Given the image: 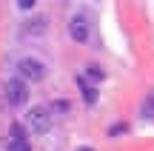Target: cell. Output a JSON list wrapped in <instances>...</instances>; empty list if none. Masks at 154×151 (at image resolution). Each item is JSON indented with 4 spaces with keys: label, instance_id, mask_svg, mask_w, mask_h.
Wrapping results in <instances>:
<instances>
[{
    "label": "cell",
    "instance_id": "cell-1",
    "mask_svg": "<svg viewBox=\"0 0 154 151\" xmlns=\"http://www.w3.org/2000/svg\"><path fill=\"white\" fill-rule=\"evenodd\" d=\"M17 68H20V77L32 80V83H40V80L46 77V66L40 60H34V57H23V60L17 63Z\"/></svg>",
    "mask_w": 154,
    "mask_h": 151
},
{
    "label": "cell",
    "instance_id": "cell-9",
    "mask_svg": "<svg viewBox=\"0 0 154 151\" xmlns=\"http://www.w3.org/2000/svg\"><path fill=\"white\" fill-rule=\"evenodd\" d=\"M143 114H146V117H154V97H149V100H146V106H143Z\"/></svg>",
    "mask_w": 154,
    "mask_h": 151
},
{
    "label": "cell",
    "instance_id": "cell-11",
    "mask_svg": "<svg viewBox=\"0 0 154 151\" xmlns=\"http://www.w3.org/2000/svg\"><path fill=\"white\" fill-rule=\"evenodd\" d=\"M34 3H37V0H17V6H20V9H32Z\"/></svg>",
    "mask_w": 154,
    "mask_h": 151
},
{
    "label": "cell",
    "instance_id": "cell-7",
    "mask_svg": "<svg viewBox=\"0 0 154 151\" xmlns=\"http://www.w3.org/2000/svg\"><path fill=\"white\" fill-rule=\"evenodd\" d=\"M86 74H88V77H91V80H94V83H100V80H103V77H106V74H103V71H100V66H88V68H86Z\"/></svg>",
    "mask_w": 154,
    "mask_h": 151
},
{
    "label": "cell",
    "instance_id": "cell-6",
    "mask_svg": "<svg viewBox=\"0 0 154 151\" xmlns=\"http://www.w3.org/2000/svg\"><path fill=\"white\" fill-rule=\"evenodd\" d=\"M6 151H32V143H29L26 137H11Z\"/></svg>",
    "mask_w": 154,
    "mask_h": 151
},
{
    "label": "cell",
    "instance_id": "cell-4",
    "mask_svg": "<svg viewBox=\"0 0 154 151\" xmlns=\"http://www.w3.org/2000/svg\"><path fill=\"white\" fill-rule=\"evenodd\" d=\"M69 34H72L77 43H86L88 40V20H86V14H74L72 20H69Z\"/></svg>",
    "mask_w": 154,
    "mask_h": 151
},
{
    "label": "cell",
    "instance_id": "cell-3",
    "mask_svg": "<svg viewBox=\"0 0 154 151\" xmlns=\"http://www.w3.org/2000/svg\"><path fill=\"white\" fill-rule=\"evenodd\" d=\"M6 100H9V106H23L29 100V89L23 83V77H14L6 83Z\"/></svg>",
    "mask_w": 154,
    "mask_h": 151
},
{
    "label": "cell",
    "instance_id": "cell-5",
    "mask_svg": "<svg viewBox=\"0 0 154 151\" xmlns=\"http://www.w3.org/2000/svg\"><path fill=\"white\" fill-rule=\"evenodd\" d=\"M77 83H80V89H83V100L88 103V106H94V103H97V89H94V86H88L86 80H77Z\"/></svg>",
    "mask_w": 154,
    "mask_h": 151
},
{
    "label": "cell",
    "instance_id": "cell-8",
    "mask_svg": "<svg viewBox=\"0 0 154 151\" xmlns=\"http://www.w3.org/2000/svg\"><path fill=\"white\" fill-rule=\"evenodd\" d=\"M126 131H128V125H126V123H117V125H111V128H109V134H111V137H117V134H126Z\"/></svg>",
    "mask_w": 154,
    "mask_h": 151
},
{
    "label": "cell",
    "instance_id": "cell-12",
    "mask_svg": "<svg viewBox=\"0 0 154 151\" xmlns=\"http://www.w3.org/2000/svg\"><path fill=\"white\" fill-rule=\"evenodd\" d=\"M77 151H94V148H88V146H80V148H77Z\"/></svg>",
    "mask_w": 154,
    "mask_h": 151
},
{
    "label": "cell",
    "instance_id": "cell-10",
    "mask_svg": "<svg viewBox=\"0 0 154 151\" xmlns=\"http://www.w3.org/2000/svg\"><path fill=\"white\" fill-rule=\"evenodd\" d=\"M69 108H72V106H69V103H66V100H57V103H54V106H51V111H63V114H66V111H69Z\"/></svg>",
    "mask_w": 154,
    "mask_h": 151
},
{
    "label": "cell",
    "instance_id": "cell-2",
    "mask_svg": "<svg viewBox=\"0 0 154 151\" xmlns=\"http://www.w3.org/2000/svg\"><path fill=\"white\" fill-rule=\"evenodd\" d=\"M29 125H32L37 134H46V131L51 128V108H46V106H34L32 111H29Z\"/></svg>",
    "mask_w": 154,
    "mask_h": 151
}]
</instances>
